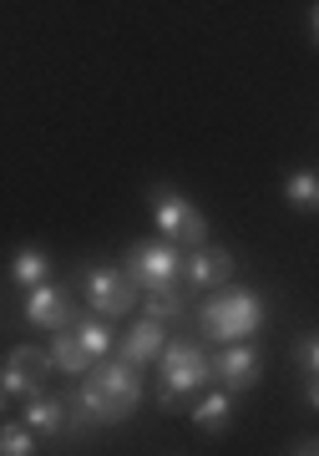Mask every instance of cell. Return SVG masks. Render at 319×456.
Masks as SVG:
<instances>
[{
    "label": "cell",
    "instance_id": "15",
    "mask_svg": "<svg viewBox=\"0 0 319 456\" xmlns=\"http://www.w3.org/2000/svg\"><path fill=\"white\" fill-rule=\"evenodd\" d=\"M51 279V259L41 254V248H16V259H11V284H20V289H36V284H46Z\"/></svg>",
    "mask_w": 319,
    "mask_h": 456
},
{
    "label": "cell",
    "instance_id": "10",
    "mask_svg": "<svg viewBox=\"0 0 319 456\" xmlns=\"http://www.w3.org/2000/svg\"><path fill=\"white\" fill-rule=\"evenodd\" d=\"M26 320H31L36 330H61L71 325V294L56 289V284H36V289H26Z\"/></svg>",
    "mask_w": 319,
    "mask_h": 456
},
{
    "label": "cell",
    "instance_id": "21",
    "mask_svg": "<svg viewBox=\"0 0 319 456\" xmlns=\"http://www.w3.org/2000/svg\"><path fill=\"white\" fill-rule=\"evenodd\" d=\"M0 406H5V391H0Z\"/></svg>",
    "mask_w": 319,
    "mask_h": 456
},
{
    "label": "cell",
    "instance_id": "3",
    "mask_svg": "<svg viewBox=\"0 0 319 456\" xmlns=\"http://www.w3.org/2000/svg\"><path fill=\"white\" fill-rule=\"evenodd\" d=\"M152 365H162V386H158L162 411H177L183 395H198L208 380H213V365H208V355H203L198 340H168Z\"/></svg>",
    "mask_w": 319,
    "mask_h": 456
},
{
    "label": "cell",
    "instance_id": "6",
    "mask_svg": "<svg viewBox=\"0 0 319 456\" xmlns=\"http://www.w3.org/2000/svg\"><path fill=\"white\" fill-rule=\"evenodd\" d=\"M81 289L92 299V310L102 320H117V314H127L137 305V284L127 279V269H117V264H92V269H81Z\"/></svg>",
    "mask_w": 319,
    "mask_h": 456
},
{
    "label": "cell",
    "instance_id": "18",
    "mask_svg": "<svg viewBox=\"0 0 319 456\" xmlns=\"http://www.w3.org/2000/svg\"><path fill=\"white\" fill-rule=\"evenodd\" d=\"M147 314L152 320H183L188 314V294L173 289V284L168 289H147Z\"/></svg>",
    "mask_w": 319,
    "mask_h": 456
},
{
    "label": "cell",
    "instance_id": "9",
    "mask_svg": "<svg viewBox=\"0 0 319 456\" xmlns=\"http://www.w3.org/2000/svg\"><path fill=\"white\" fill-rule=\"evenodd\" d=\"M192 289H218V284H228L233 279V254L218 244H192L188 254H183V274Z\"/></svg>",
    "mask_w": 319,
    "mask_h": 456
},
{
    "label": "cell",
    "instance_id": "14",
    "mask_svg": "<svg viewBox=\"0 0 319 456\" xmlns=\"http://www.w3.org/2000/svg\"><path fill=\"white\" fill-rule=\"evenodd\" d=\"M51 365H56V370H66V375H81L86 370V365H92V355H86V350H81V340H77V330H51Z\"/></svg>",
    "mask_w": 319,
    "mask_h": 456
},
{
    "label": "cell",
    "instance_id": "20",
    "mask_svg": "<svg viewBox=\"0 0 319 456\" xmlns=\"http://www.w3.org/2000/svg\"><path fill=\"white\" fill-rule=\"evenodd\" d=\"M31 452H36L31 426H16V421L0 426V456H31Z\"/></svg>",
    "mask_w": 319,
    "mask_h": 456
},
{
    "label": "cell",
    "instance_id": "8",
    "mask_svg": "<svg viewBox=\"0 0 319 456\" xmlns=\"http://www.w3.org/2000/svg\"><path fill=\"white\" fill-rule=\"evenodd\" d=\"M208 365H213V380H218L224 391H249V386L264 380V355H258L249 340H233L228 350H218V355L208 360Z\"/></svg>",
    "mask_w": 319,
    "mask_h": 456
},
{
    "label": "cell",
    "instance_id": "13",
    "mask_svg": "<svg viewBox=\"0 0 319 456\" xmlns=\"http://www.w3.org/2000/svg\"><path fill=\"white\" fill-rule=\"evenodd\" d=\"M228 421H233V401H228V391H208L192 401V426L198 431H228Z\"/></svg>",
    "mask_w": 319,
    "mask_h": 456
},
{
    "label": "cell",
    "instance_id": "11",
    "mask_svg": "<svg viewBox=\"0 0 319 456\" xmlns=\"http://www.w3.org/2000/svg\"><path fill=\"white\" fill-rule=\"evenodd\" d=\"M162 345H168V330H162V320H137V325L122 335V350L117 355L127 360V365H152V360L162 355Z\"/></svg>",
    "mask_w": 319,
    "mask_h": 456
},
{
    "label": "cell",
    "instance_id": "4",
    "mask_svg": "<svg viewBox=\"0 0 319 456\" xmlns=\"http://www.w3.org/2000/svg\"><path fill=\"white\" fill-rule=\"evenodd\" d=\"M127 279L137 284V289H168V284H177V274H183V254H177V244H162V239H143V244L127 248Z\"/></svg>",
    "mask_w": 319,
    "mask_h": 456
},
{
    "label": "cell",
    "instance_id": "19",
    "mask_svg": "<svg viewBox=\"0 0 319 456\" xmlns=\"http://www.w3.org/2000/svg\"><path fill=\"white\" fill-rule=\"evenodd\" d=\"M77 340H81V350H86L92 360H102L107 350H112V330L102 325V320H81V325H77Z\"/></svg>",
    "mask_w": 319,
    "mask_h": 456
},
{
    "label": "cell",
    "instance_id": "16",
    "mask_svg": "<svg viewBox=\"0 0 319 456\" xmlns=\"http://www.w3.org/2000/svg\"><path fill=\"white\" fill-rule=\"evenodd\" d=\"M279 193H284V203H289V208L315 213V203H319V173H315V167H299V173H289Z\"/></svg>",
    "mask_w": 319,
    "mask_h": 456
},
{
    "label": "cell",
    "instance_id": "1",
    "mask_svg": "<svg viewBox=\"0 0 319 456\" xmlns=\"http://www.w3.org/2000/svg\"><path fill=\"white\" fill-rule=\"evenodd\" d=\"M81 375L86 380H81L77 401H71L81 426H117L143 406V380H137V365H127V360H117V365H96L92 360V370Z\"/></svg>",
    "mask_w": 319,
    "mask_h": 456
},
{
    "label": "cell",
    "instance_id": "7",
    "mask_svg": "<svg viewBox=\"0 0 319 456\" xmlns=\"http://www.w3.org/2000/svg\"><path fill=\"white\" fill-rule=\"evenodd\" d=\"M46 370H56L46 350H36V345H16L11 355L0 360V391H5V395H36L41 386H46Z\"/></svg>",
    "mask_w": 319,
    "mask_h": 456
},
{
    "label": "cell",
    "instance_id": "17",
    "mask_svg": "<svg viewBox=\"0 0 319 456\" xmlns=\"http://www.w3.org/2000/svg\"><path fill=\"white\" fill-rule=\"evenodd\" d=\"M294 355H299V370H304V401H309V406H319V386H315V370H319V340H315V330H304V335H299Z\"/></svg>",
    "mask_w": 319,
    "mask_h": 456
},
{
    "label": "cell",
    "instance_id": "2",
    "mask_svg": "<svg viewBox=\"0 0 319 456\" xmlns=\"http://www.w3.org/2000/svg\"><path fill=\"white\" fill-rule=\"evenodd\" d=\"M258 325H264V299L254 289H213L198 310V330L218 345L249 340Z\"/></svg>",
    "mask_w": 319,
    "mask_h": 456
},
{
    "label": "cell",
    "instance_id": "12",
    "mask_svg": "<svg viewBox=\"0 0 319 456\" xmlns=\"http://www.w3.org/2000/svg\"><path fill=\"white\" fill-rule=\"evenodd\" d=\"M26 426L31 431H46V436H61L66 431V401L61 395H26Z\"/></svg>",
    "mask_w": 319,
    "mask_h": 456
},
{
    "label": "cell",
    "instance_id": "5",
    "mask_svg": "<svg viewBox=\"0 0 319 456\" xmlns=\"http://www.w3.org/2000/svg\"><path fill=\"white\" fill-rule=\"evenodd\" d=\"M152 218H158V228L168 233V244H203L208 239V218L198 213V203L192 198H183L177 188H152Z\"/></svg>",
    "mask_w": 319,
    "mask_h": 456
}]
</instances>
